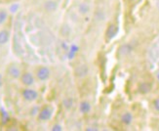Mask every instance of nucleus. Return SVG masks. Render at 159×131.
I'll use <instances>...</instances> for the list:
<instances>
[{"mask_svg": "<svg viewBox=\"0 0 159 131\" xmlns=\"http://www.w3.org/2000/svg\"><path fill=\"white\" fill-rule=\"evenodd\" d=\"M34 77L38 82H46L51 77V70L47 66H37L33 71Z\"/></svg>", "mask_w": 159, "mask_h": 131, "instance_id": "f257e3e1", "label": "nucleus"}, {"mask_svg": "<svg viewBox=\"0 0 159 131\" xmlns=\"http://www.w3.org/2000/svg\"><path fill=\"white\" fill-rule=\"evenodd\" d=\"M22 73H23V68L17 62H13V63L9 64L8 67L6 68V75L13 80L19 79Z\"/></svg>", "mask_w": 159, "mask_h": 131, "instance_id": "f03ea898", "label": "nucleus"}, {"mask_svg": "<svg viewBox=\"0 0 159 131\" xmlns=\"http://www.w3.org/2000/svg\"><path fill=\"white\" fill-rule=\"evenodd\" d=\"M19 80L24 87H32L36 82L33 72L30 70H23V73L20 74Z\"/></svg>", "mask_w": 159, "mask_h": 131, "instance_id": "7ed1b4c3", "label": "nucleus"}, {"mask_svg": "<svg viewBox=\"0 0 159 131\" xmlns=\"http://www.w3.org/2000/svg\"><path fill=\"white\" fill-rule=\"evenodd\" d=\"M53 114H54L53 107L50 105H45L39 110L38 115H37V119L42 122L49 121L52 119Z\"/></svg>", "mask_w": 159, "mask_h": 131, "instance_id": "20e7f679", "label": "nucleus"}, {"mask_svg": "<svg viewBox=\"0 0 159 131\" xmlns=\"http://www.w3.org/2000/svg\"><path fill=\"white\" fill-rule=\"evenodd\" d=\"M22 97L25 101L32 103L38 99L39 94L35 89H33L31 87H25L22 90Z\"/></svg>", "mask_w": 159, "mask_h": 131, "instance_id": "39448f33", "label": "nucleus"}, {"mask_svg": "<svg viewBox=\"0 0 159 131\" xmlns=\"http://www.w3.org/2000/svg\"><path fill=\"white\" fill-rule=\"evenodd\" d=\"M73 73L77 78H84L89 73V67L86 64H79L74 68Z\"/></svg>", "mask_w": 159, "mask_h": 131, "instance_id": "423d86ee", "label": "nucleus"}, {"mask_svg": "<svg viewBox=\"0 0 159 131\" xmlns=\"http://www.w3.org/2000/svg\"><path fill=\"white\" fill-rule=\"evenodd\" d=\"M42 7L45 12L53 13L55 11H57L58 7H59V2L57 0H44Z\"/></svg>", "mask_w": 159, "mask_h": 131, "instance_id": "0eeeda50", "label": "nucleus"}, {"mask_svg": "<svg viewBox=\"0 0 159 131\" xmlns=\"http://www.w3.org/2000/svg\"><path fill=\"white\" fill-rule=\"evenodd\" d=\"M11 37V31L8 27L0 29V46H4L9 42Z\"/></svg>", "mask_w": 159, "mask_h": 131, "instance_id": "6e6552de", "label": "nucleus"}, {"mask_svg": "<svg viewBox=\"0 0 159 131\" xmlns=\"http://www.w3.org/2000/svg\"><path fill=\"white\" fill-rule=\"evenodd\" d=\"M118 33V26H117L115 24H109L108 26L107 27V30H106V39L107 41L113 39L116 34Z\"/></svg>", "mask_w": 159, "mask_h": 131, "instance_id": "1a4fd4ad", "label": "nucleus"}, {"mask_svg": "<svg viewBox=\"0 0 159 131\" xmlns=\"http://www.w3.org/2000/svg\"><path fill=\"white\" fill-rule=\"evenodd\" d=\"M133 46L131 45L130 43H125V44H122L119 49H118V56L119 57H126L128 55H130L133 51Z\"/></svg>", "mask_w": 159, "mask_h": 131, "instance_id": "9d476101", "label": "nucleus"}, {"mask_svg": "<svg viewBox=\"0 0 159 131\" xmlns=\"http://www.w3.org/2000/svg\"><path fill=\"white\" fill-rule=\"evenodd\" d=\"M151 89H152V85H151L150 82H148V81L141 82L139 86H138V91L143 95L148 94L151 91Z\"/></svg>", "mask_w": 159, "mask_h": 131, "instance_id": "9b49d317", "label": "nucleus"}, {"mask_svg": "<svg viewBox=\"0 0 159 131\" xmlns=\"http://www.w3.org/2000/svg\"><path fill=\"white\" fill-rule=\"evenodd\" d=\"M133 119H134V116H133L132 113H130V112H124L120 116L121 123L126 126L130 125L131 123L133 122Z\"/></svg>", "mask_w": 159, "mask_h": 131, "instance_id": "f8f14e48", "label": "nucleus"}, {"mask_svg": "<svg viewBox=\"0 0 159 131\" xmlns=\"http://www.w3.org/2000/svg\"><path fill=\"white\" fill-rule=\"evenodd\" d=\"M91 110H92V106L91 104H90L89 102L87 101H83L80 103V105H79V111L81 114L83 115H88L90 112H91Z\"/></svg>", "mask_w": 159, "mask_h": 131, "instance_id": "ddd939ff", "label": "nucleus"}, {"mask_svg": "<svg viewBox=\"0 0 159 131\" xmlns=\"http://www.w3.org/2000/svg\"><path fill=\"white\" fill-rule=\"evenodd\" d=\"M77 11L80 15L82 16H85L90 12V5L87 2H82L78 5L77 7Z\"/></svg>", "mask_w": 159, "mask_h": 131, "instance_id": "4468645a", "label": "nucleus"}, {"mask_svg": "<svg viewBox=\"0 0 159 131\" xmlns=\"http://www.w3.org/2000/svg\"><path fill=\"white\" fill-rule=\"evenodd\" d=\"M9 19V14L6 9H0V26H4Z\"/></svg>", "mask_w": 159, "mask_h": 131, "instance_id": "2eb2a0df", "label": "nucleus"}, {"mask_svg": "<svg viewBox=\"0 0 159 131\" xmlns=\"http://www.w3.org/2000/svg\"><path fill=\"white\" fill-rule=\"evenodd\" d=\"M63 105H64V107L66 110H70L73 107V100H72V98H70V97L66 98L63 101Z\"/></svg>", "mask_w": 159, "mask_h": 131, "instance_id": "dca6fc26", "label": "nucleus"}, {"mask_svg": "<svg viewBox=\"0 0 159 131\" xmlns=\"http://www.w3.org/2000/svg\"><path fill=\"white\" fill-rule=\"evenodd\" d=\"M96 19L98 20V21H103L105 20V14H103L102 11H99V12H97L96 13Z\"/></svg>", "mask_w": 159, "mask_h": 131, "instance_id": "f3484780", "label": "nucleus"}, {"mask_svg": "<svg viewBox=\"0 0 159 131\" xmlns=\"http://www.w3.org/2000/svg\"><path fill=\"white\" fill-rule=\"evenodd\" d=\"M152 106H153L154 111L157 112V113H159V98L154 99V101L152 103Z\"/></svg>", "mask_w": 159, "mask_h": 131, "instance_id": "a211bd4d", "label": "nucleus"}, {"mask_svg": "<svg viewBox=\"0 0 159 131\" xmlns=\"http://www.w3.org/2000/svg\"><path fill=\"white\" fill-rule=\"evenodd\" d=\"M52 130H53V131H60V130H61V126L56 124V125H54V126L52 127Z\"/></svg>", "mask_w": 159, "mask_h": 131, "instance_id": "6ab92c4d", "label": "nucleus"}, {"mask_svg": "<svg viewBox=\"0 0 159 131\" xmlns=\"http://www.w3.org/2000/svg\"><path fill=\"white\" fill-rule=\"evenodd\" d=\"M156 7H157L158 10H159V0H157V1H156Z\"/></svg>", "mask_w": 159, "mask_h": 131, "instance_id": "aec40b11", "label": "nucleus"}, {"mask_svg": "<svg viewBox=\"0 0 159 131\" xmlns=\"http://www.w3.org/2000/svg\"><path fill=\"white\" fill-rule=\"evenodd\" d=\"M131 1H133V2H136V1H138V0H131Z\"/></svg>", "mask_w": 159, "mask_h": 131, "instance_id": "412c9836", "label": "nucleus"}]
</instances>
